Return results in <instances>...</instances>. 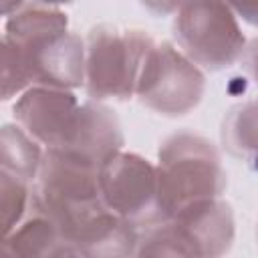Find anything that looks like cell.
<instances>
[{
	"label": "cell",
	"mask_w": 258,
	"mask_h": 258,
	"mask_svg": "<svg viewBox=\"0 0 258 258\" xmlns=\"http://www.w3.org/2000/svg\"><path fill=\"white\" fill-rule=\"evenodd\" d=\"M99 191L103 204L125 222H159L157 171L143 155L121 149L107 157L99 167Z\"/></svg>",
	"instance_id": "obj_6"
},
{
	"label": "cell",
	"mask_w": 258,
	"mask_h": 258,
	"mask_svg": "<svg viewBox=\"0 0 258 258\" xmlns=\"http://www.w3.org/2000/svg\"><path fill=\"white\" fill-rule=\"evenodd\" d=\"M234 14L252 26H258V4H230Z\"/></svg>",
	"instance_id": "obj_16"
},
{
	"label": "cell",
	"mask_w": 258,
	"mask_h": 258,
	"mask_svg": "<svg viewBox=\"0 0 258 258\" xmlns=\"http://www.w3.org/2000/svg\"><path fill=\"white\" fill-rule=\"evenodd\" d=\"M206 93V75L171 42H153L135 87V97L147 109L181 117L194 111Z\"/></svg>",
	"instance_id": "obj_5"
},
{
	"label": "cell",
	"mask_w": 258,
	"mask_h": 258,
	"mask_svg": "<svg viewBox=\"0 0 258 258\" xmlns=\"http://www.w3.org/2000/svg\"><path fill=\"white\" fill-rule=\"evenodd\" d=\"M135 258H198V254L175 222L159 220L139 234Z\"/></svg>",
	"instance_id": "obj_13"
},
{
	"label": "cell",
	"mask_w": 258,
	"mask_h": 258,
	"mask_svg": "<svg viewBox=\"0 0 258 258\" xmlns=\"http://www.w3.org/2000/svg\"><path fill=\"white\" fill-rule=\"evenodd\" d=\"M85 58V40L69 30V16L60 6L12 4L2 34V101L20 97L30 87H83Z\"/></svg>",
	"instance_id": "obj_1"
},
{
	"label": "cell",
	"mask_w": 258,
	"mask_h": 258,
	"mask_svg": "<svg viewBox=\"0 0 258 258\" xmlns=\"http://www.w3.org/2000/svg\"><path fill=\"white\" fill-rule=\"evenodd\" d=\"M246 71H248L250 79L258 85V36L250 42V46L246 50Z\"/></svg>",
	"instance_id": "obj_15"
},
{
	"label": "cell",
	"mask_w": 258,
	"mask_h": 258,
	"mask_svg": "<svg viewBox=\"0 0 258 258\" xmlns=\"http://www.w3.org/2000/svg\"><path fill=\"white\" fill-rule=\"evenodd\" d=\"M81 103L73 91L54 87H30L14 107V121L44 149H58L77 117Z\"/></svg>",
	"instance_id": "obj_7"
},
{
	"label": "cell",
	"mask_w": 258,
	"mask_h": 258,
	"mask_svg": "<svg viewBox=\"0 0 258 258\" xmlns=\"http://www.w3.org/2000/svg\"><path fill=\"white\" fill-rule=\"evenodd\" d=\"M171 28L177 48L202 71H224L246 50L238 16L224 2H181Z\"/></svg>",
	"instance_id": "obj_4"
},
{
	"label": "cell",
	"mask_w": 258,
	"mask_h": 258,
	"mask_svg": "<svg viewBox=\"0 0 258 258\" xmlns=\"http://www.w3.org/2000/svg\"><path fill=\"white\" fill-rule=\"evenodd\" d=\"M32 212V189L30 183L0 171V216H2V236H8L18 228L26 216Z\"/></svg>",
	"instance_id": "obj_14"
},
{
	"label": "cell",
	"mask_w": 258,
	"mask_h": 258,
	"mask_svg": "<svg viewBox=\"0 0 258 258\" xmlns=\"http://www.w3.org/2000/svg\"><path fill=\"white\" fill-rule=\"evenodd\" d=\"M44 159V147L20 125L6 123L0 131V171L34 183Z\"/></svg>",
	"instance_id": "obj_12"
},
{
	"label": "cell",
	"mask_w": 258,
	"mask_h": 258,
	"mask_svg": "<svg viewBox=\"0 0 258 258\" xmlns=\"http://www.w3.org/2000/svg\"><path fill=\"white\" fill-rule=\"evenodd\" d=\"M69 248L56 224L34 206L18 228L2 236V258H62Z\"/></svg>",
	"instance_id": "obj_10"
},
{
	"label": "cell",
	"mask_w": 258,
	"mask_h": 258,
	"mask_svg": "<svg viewBox=\"0 0 258 258\" xmlns=\"http://www.w3.org/2000/svg\"><path fill=\"white\" fill-rule=\"evenodd\" d=\"M157 214L171 220L181 210L222 198L226 171L216 145L200 133L177 131L157 149Z\"/></svg>",
	"instance_id": "obj_2"
},
{
	"label": "cell",
	"mask_w": 258,
	"mask_h": 258,
	"mask_svg": "<svg viewBox=\"0 0 258 258\" xmlns=\"http://www.w3.org/2000/svg\"><path fill=\"white\" fill-rule=\"evenodd\" d=\"M256 236H258V230H256Z\"/></svg>",
	"instance_id": "obj_17"
},
{
	"label": "cell",
	"mask_w": 258,
	"mask_h": 258,
	"mask_svg": "<svg viewBox=\"0 0 258 258\" xmlns=\"http://www.w3.org/2000/svg\"><path fill=\"white\" fill-rule=\"evenodd\" d=\"M224 149L258 169V99L232 107L222 121Z\"/></svg>",
	"instance_id": "obj_11"
},
{
	"label": "cell",
	"mask_w": 258,
	"mask_h": 258,
	"mask_svg": "<svg viewBox=\"0 0 258 258\" xmlns=\"http://www.w3.org/2000/svg\"><path fill=\"white\" fill-rule=\"evenodd\" d=\"M123 145L125 137L117 115L101 103L87 101L81 103L64 143L52 151H60L99 169L101 163L113 153L121 151Z\"/></svg>",
	"instance_id": "obj_8"
},
{
	"label": "cell",
	"mask_w": 258,
	"mask_h": 258,
	"mask_svg": "<svg viewBox=\"0 0 258 258\" xmlns=\"http://www.w3.org/2000/svg\"><path fill=\"white\" fill-rule=\"evenodd\" d=\"M171 222L183 230L198 258H224L234 244V212L222 198L194 204L175 214Z\"/></svg>",
	"instance_id": "obj_9"
},
{
	"label": "cell",
	"mask_w": 258,
	"mask_h": 258,
	"mask_svg": "<svg viewBox=\"0 0 258 258\" xmlns=\"http://www.w3.org/2000/svg\"><path fill=\"white\" fill-rule=\"evenodd\" d=\"M153 38L137 28L99 24L85 40V89L91 99L125 101L135 95L137 79Z\"/></svg>",
	"instance_id": "obj_3"
}]
</instances>
